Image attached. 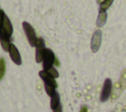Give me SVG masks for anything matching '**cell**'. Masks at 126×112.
<instances>
[{
    "mask_svg": "<svg viewBox=\"0 0 126 112\" xmlns=\"http://www.w3.org/2000/svg\"><path fill=\"white\" fill-rule=\"evenodd\" d=\"M111 92H112V82L110 79H105L100 93V101L101 102L106 101L109 98Z\"/></svg>",
    "mask_w": 126,
    "mask_h": 112,
    "instance_id": "3",
    "label": "cell"
},
{
    "mask_svg": "<svg viewBox=\"0 0 126 112\" xmlns=\"http://www.w3.org/2000/svg\"><path fill=\"white\" fill-rule=\"evenodd\" d=\"M53 112H62V106H61V104H60L59 106H57V107L53 110Z\"/></svg>",
    "mask_w": 126,
    "mask_h": 112,
    "instance_id": "20",
    "label": "cell"
},
{
    "mask_svg": "<svg viewBox=\"0 0 126 112\" xmlns=\"http://www.w3.org/2000/svg\"><path fill=\"white\" fill-rule=\"evenodd\" d=\"M0 10H1V9H0Z\"/></svg>",
    "mask_w": 126,
    "mask_h": 112,
    "instance_id": "23",
    "label": "cell"
},
{
    "mask_svg": "<svg viewBox=\"0 0 126 112\" xmlns=\"http://www.w3.org/2000/svg\"><path fill=\"white\" fill-rule=\"evenodd\" d=\"M100 42H101V30L97 29L94 32L92 39H91V49L94 53L97 52L100 46Z\"/></svg>",
    "mask_w": 126,
    "mask_h": 112,
    "instance_id": "4",
    "label": "cell"
},
{
    "mask_svg": "<svg viewBox=\"0 0 126 112\" xmlns=\"http://www.w3.org/2000/svg\"><path fill=\"white\" fill-rule=\"evenodd\" d=\"M80 112H88V107L87 105H82L80 108Z\"/></svg>",
    "mask_w": 126,
    "mask_h": 112,
    "instance_id": "19",
    "label": "cell"
},
{
    "mask_svg": "<svg viewBox=\"0 0 126 112\" xmlns=\"http://www.w3.org/2000/svg\"><path fill=\"white\" fill-rule=\"evenodd\" d=\"M55 58L56 57H55V55L51 49H49V48L44 49L43 59H42V68L44 71H47L48 69L53 67L54 62H55Z\"/></svg>",
    "mask_w": 126,
    "mask_h": 112,
    "instance_id": "1",
    "label": "cell"
},
{
    "mask_svg": "<svg viewBox=\"0 0 126 112\" xmlns=\"http://www.w3.org/2000/svg\"><path fill=\"white\" fill-rule=\"evenodd\" d=\"M44 88H45V91H46V93L51 97L55 92H56V88H54V87H52V86H50V85H47V84H44Z\"/></svg>",
    "mask_w": 126,
    "mask_h": 112,
    "instance_id": "15",
    "label": "cell"
},
{
    "mask_svg": "<svg viewBox=\"0 0 126 112\" xmlns=\"http://www.w3.org/2000/svg\"><path fill=\"white\" fill-rule=\"evenodd\" d=\"M2 32L5 33L8 36H11L13 33V27L12 24L9 20V18L5 15L4 16V21H3V26H2Z\"/></svg>",
    "mask_w": 126,
    "mask_h": 112,
    "instance_id": "7",
    "label": "cell"
},
{
    "mask_svg": "<svg viewBox=\"0 0 126 112\" xmlns=\"http://www.w3.org/2000/svg\"><path fill=\"white\" fill-rule=\"evenodd\" d=\"M38 75H39V77L41 78V80L43 81L44 84L50 85V86H52V87H54V88H56V87L58 86V85H57V83H56V81H55V79H54L52 76H50L46 71L42 70V71H40V72L38 73Z\"/></svg>",
    "mask_w": 126,
    "mask_h": 112,
    "instance_id": "5",
    "label": "cell"
},
{
    "mask_svg": "<svg viewBox=\"0 0 126 112\" xmlns=\"http://www.w3.org/2000/svg\"><path fill=\"white\" fill-rule=\"evenodd\" d=\"M6 73V62L4 58H0V81L3 80Z\"/></svg>",
    "mask_w": 126,
    "mask_h": 112,
    "instance_id": "12",
    "label": "cell"
},
{
    "mask_svg": "<svg viewBox=\"0 0 126 112\" xmlns=\"http://www.w3.org/2000/svg\"><path fill=\"white\" fill-rule=\"evenodd\" d=\"M119 84H120L122 89H125V88H126V69H124V70L122 71V73H121Z\"/></svg>",
    "mask_w": 126,
    "mask_h": 112,
    "instance_id": "14",
    "label": "cell"
},
{
    "mask_svg": "<svg viewBox=\"0 0 126 112\" xmlns=\"http://www.w3.org/2000/svg\"><path fill=\"white\" fill-rule=\"evenodd\" d=\"M54 65H55V66H59V65H60V63H59V61H58V59H57V58H55V62H54Z\"/></svg>",
    "mask_w": 126,
    "mask_h": 112,
    "instance_id": "21",
    "label": "cell"
},
{
    "mask_svg": "<svg viewBox=\"0 0 126 112\" xmlns=\"http://www.w3.org/2000/svg\"><path fill=\"white\" fill-rule=\"evenodd\" d=\"M60 105V96H59V93L56 91L51 97H50V108L52 110H54L57 106Z\"/></svg>",
    "mask_w": 126,
    "mask_h": 112,
    "instance_id": "10",
    "label": "cell"
},
{
    "mask_svg": "<svg viewBox=\"0 0 126 112\" xmlns=\"http://www.w3.org/2000/svg\"><path fill=\"white\" fill-rule=\"evenodd\" d=\"M23 28H24L25 34H26V36H27V38H28L29 43L31 44V46H34L37 37L35 35V31H34L33 28L28 22H23Z\"/></svg>",
    "mask_w": 126,
    "mask_h": 112,
    "instance_id": "2",
    "label": "cell"
},
{
    "mask_svg": "<svg viewBox=\"0 0 126 112\" xmlns=\"http://www.w3.org/2000/svg\"><path fill=\"white\" fill-rule=\"evenodd\" d=\"M4 16H5V13L4 11L0 10V33L2 32V26H3V21H4Z\"/></svg>",
    "mask_w": 126,
    "mask_h": 112,
    "instance_id": "18",
    "label": "cell"
},
{
    "mask_svg": "<svg viewBox=\"0 0 126 112\" xmlns=\"http://www.w3.org/2000/svg\"><path fill=\"white\" fill-rule=\"evenodd\" d=\"M9 54H10V58L12 59V61L16 64V65H21L22 64V58L20 55V52L18 50V48L15 46V44L11 43L10 47H9Z\"/></svg>",
    "mask_w": 126,
    "mask_h": 112,
    "instance_id": "6",
    "label": "cell"
},
{
    "mask_svg": "<svg viewBox=\"0 0 126 112\" xmlns=\"http://www.w3.org/2000/svg\"><path fill=\"white\" fill-rule=\"evenodd\" d=\"M102 1H103V0H97V3H99V4H100Z\"/></svg>",
    "mask_w": 126,
    "mask_h": 112,
    "instance_id": "22",
    "label": "cell"
},
{
    "mask_svg": "<svg viewBox=\"0 0 126 112\" xmlns=\"http://www.w3.org/2000/svg\"><path fill=\"white\" fill-rule=\"evenodd\" d=\"M0 43H1V46H2V49L4 51H9V47H10V36L6 35L5 33L1 32L0 33Z\"/></svg>",
    "mask_w": 126,
    "mask_h": 112,
    "instance_id": "8",
    "label": "cell"
},
{
    "mask_svg": "<svg viewBox=\"0 0 126 112\" xmlns=\"http://www.w3.org/2000/svg\"><path fill=\"white\" fill-rule=\"evenodd\" d=\"M106 20H107L106 11H99V12H98L97 19H96V27H97V28L103 27L104 24L106 23Z\"/></svg>",
    "mask_w": 126,
    "mask_h": 112,
    "instance_id": "9",
    "label": "cell"
},
{
    "mask_svg": "<svg viewBox=\"0 0 126 112\" xmlns=\"http://www.w3.org/2000/svg\"><path fill=\"white\" fill-rule=\"evenodd\" d=\"M46 72H47L50 76H52L54 79H56V78H58V77H59V74H58L57 70H56L54 67H51V68H50V69H48Z\"/></svg>",
    "mask_w": 126,
    "mask_h": 112,
    "instance_id": "16",
    "label": "cell"
},
{
    "mask_svg": "<svg viewBox=\"0 0 126 112\" xmlns=\"http://www.w3.org/2000/svg\"><path fill=\"white\" fill-rule=\"evenodd\" d=\"M113 0H103L99 4V11H106L112 4Z\"/></svg>",
    "mask_w": 126,
    "mask_h": 112,
    "instance_id": "13",
    "label": "cell"
},
{
    "mask_svg": "<svg viewBox=\"0 0 126 112\" xmlns=\"http://www.w3.org/2000/svg\"><path fill=\"white\" fill-rule=\"evenodd\" d=\"M44 49H45V47H35V61L37 63L42 62Z\"/></svg>",
    "mask_w": 126,
    "mask_h": 112,
    "instance_id": "11",
    "label": "cell"
},
{
    "mask_svg": "<svg viewBox=\"0 0 126 112\" xmlns=\"http://www.w3.org/2000/svg\"><path fill=\"white\" fill-rule=\"evenodd\" d=\"M34 47H44V40L42 38H37Z\"/></svg>",
    "mask_w": 126,
    "mask_h": 112,
    "instance_id": "17",
    "label": "cell"
}]
</instances>
